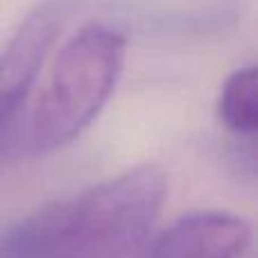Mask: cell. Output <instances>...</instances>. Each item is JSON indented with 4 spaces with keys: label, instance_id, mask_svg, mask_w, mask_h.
Segmentation results:
<instances>
[{
    "label": "cell",
    "instance_id": "2",
    "mask_svg": "<svg viewBox=\"0 0 258 258\" xmlns=\"http://www.w3.org/2000/svg\"><path fill=\"white\" fill-rule=\"evenodd\" d=\"M127 41L104 23L77 30L57 52L34 104L9 138L30 154H50L73 143L104 109L122 75Z\"/></svg>",
    "mask_w": 258,
    "mask_h": 258
},
{
    "label": "cell",
    "instance_id": "5",
    "mask_svg": "<svg viewBox=\"0 0 258 258\" xmlns=\"http://www.w3.org/2000/svg\"><path fill=\"white\" fill-rule=\"evenodd\" d=\"M218 118L236 136H254L258 129V75L254 66L233 71L218 98Z\"/></svg>",
    "mask_w": 258,
    "mask_h": 258
},
{
    "label": "cell",
    "instance_id": "3",
    "mask_svg": "<svg viewBox=\"0 0 258 258\" xmlns=\"http://www.w3.org/2000/svg\"><path fill=\"white\" fill-rule=\"evenodd\" d=\"M75 0H43L18 23L0 50V136L21 116L50 50L68 25Z\"/></svg>",
    "mask_w": 258,
    "mask_h": 258
},
{
    "label": "cell",
    "instance_id": "1",
    "mask_svg": "<svg viewBox=\"0 0 258 258\" xmlns=\"http://www.w3.org/2000/svg\"><path fill=\"white\" fill-rule=\"evenodd\" d=\"M165 177L141 165L0 229V258H132L154 231Z\"/></svg>",
    "mask_w": 258,
    "mask_h": 258
},
{
    "label": "cell",
    "instance_id": "4",
    "mask_svg": "<svg viewBox=\"0 0 258 258\" xmlns=\"http://www.w3.org/2000/svg\"><path fill=\"white\" fill-rule=\"evenodd\" d=\"M251 227L229 211H195L147 238L138 258H242Z\"/></svg>",
    "mask_w": 258,
    "mask_h": 258
}]
</instances>
